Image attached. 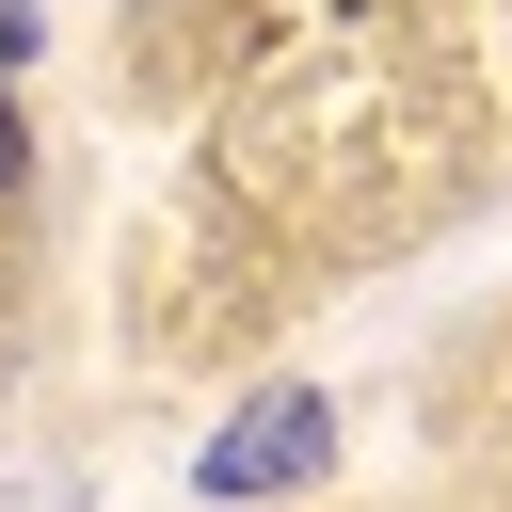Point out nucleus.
<instances>
[{
  "label": "nucleus",
  "mask_w": 512,
  "mask_h": 512,
  "mask_svg": "<svg viewBox=\"0 0 512 512\" xmlns=\"http://www.w3.org/2000/svg\"><path fill=\"white\" fill-rule=\"evenodd\" d=\"M320 464H336V400H256V416H224V432H208V464H192V480H208V496H304Z\"/></svg>",
  "instance_id": "nucleus-1"
},
{
  "label": "nucleus",
  "mask_w": 512,
  "mask_h": 512,
  "mask_svg": "<svg viewBox=\"0 0 512 512\" xmlns=\"http://www.w3.org/2000/svg\"><path fill=\"white\" fill-rule=\"evenodd\" d=\"M0 192H16V96H0Z\"/></svg>",
  "instance_id": "nucleus-2"
}]
</instances>
